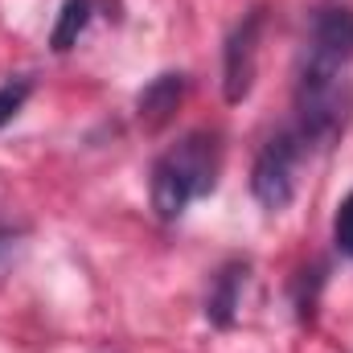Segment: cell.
<instances>
[{"label":"cell","instance_id":"1","mask_svg":"<svg viewBox=\"0 0 353 353\" xmlns=\"http://www.w3.org/2000/svg\"><path fill=\"white\" fill-rule=\"evenodd\" d=\"M218 140L210 132H189L181 136L173 148H165L152 165V210L161 222H176L197 197L214 193L218 185Z\"/></svg>","mask_w":353,"mask_h":353},{"label":"cell","instance_id":"2","mask_svg":"<svg viewBox=\"0 0 353 353\" xmlns=\"http://www.w3.org/2000/svg\"><path fill=\"white\" fill-rule=\"evenodd\" d=\"M353 115V87L345 83V66L304 54L296 79V136L316 148H329L345 136Z\"/></svg>","mask_w":353,"mask_h":353},{"label":"cell","instance_id":"3","mask_svg":"<svg viewBox=\"0 0 353 353\" xmlns=\"http://www.w3.org/2000/svg\"><path fill=\"white\" fill-rule=\"evenodd\" d=\"M300 157H304V140L296 136V128L275 132L263 148H259L255 169H251V193H255V201H259L263 210L279 214V210L292 205V197H296V169H300Z\"/></svg>","mask_w":353,"mask_h":353},{"label":"cell","instance_id":"4","mask_svg":"<svg viewBox=\"0 0 353 353\" xmlns=\"http://www.w3.org/2000/svg\"><path fill=\"white\" fill-rule=\"evenodd\" d=\"M259 33H263V8H251L243 25L226 41V62H222V87L226 103H243L255 87V58H259Z\"/></svg>","mask_w":353,"mask_h":353},{"label":"cell","instance_id":"5","mask_svg":"<svg viewBox=\"0 0 353 353\" xmlns=\"http://www.w3.org/2000/svg\"><path fill=\"white\" fill-rule=\"evenodd\" d=\"M308 54L350 66L353 62V8H321L312 17V33H308Z\"/></svg>","mask_w":353,"mask_h":353},{"label":"cell","instance_id":"6","mask_svg":"<svg viewBox=\"0 0 353 353\" xmlns=\"http://www.w3.org/2000/svg\"><path fill=\"white\" fill-rule=\"evenodd\" d=\"M181 99H185V74H157L148 87L136 94V115H140V123L148 128V132H161L169 119H173V111L181 107Z\"/></svg>","mask_w":353,"mask_h":353},{"label":"cell","instance_id":"7","mask_svg":"<svg viewBox=\"0 0 353 353\" xmlns=\"http://www.w3.org/2000/svg\"><path fill=\"white\" fill-rule=\"evenodd\" d=\"M243 283H247V263H226L218 271V279H214V288H210V300H205L210 325H218V329H230V325H234Z\"/></svg>","mask_w":353,"mask_h":353},{"label":"cell","instance_id":"8","mask_svg":"<svg viewBox=\"0 0 353 353\" xmlns=\"http://www.w3.org/2000/svg\"><path fill=\"white\" fill-rule=\"evenodd\" d=\"M87 21H90V0H66V4H62V12H58V21H54L50 46H54L58 54H66V50L83 37Z\"/></svg>","mask_w":353,"mask_h":353},{"label":"cell","instance_id":"9","mask_svg":"<svg viewBox=\"0 0 353 353\" xmlns=\"http://www.w3.org/2000/svg\"><path fill=\"white\" fill-rule=\"evenodd\" d=\"M29 90H33L29 79H12V83H4V87H0V128H4V123H12V115L25 107Z\"/></svg>","mask_w":353,"mask_h":353},{"label":"cell","instance_id":"10","mask_svg":"<svg viewBox=\"0 0 353 353\" xmlns=\"http://www.w3.org/2000/svg\"><path fill=\"white\" fill-rule=\"evenodd\" d=\"M333 239H337V247H341V255H350L353 259V193L337 205V218H333Z\"/></svg>","mask_w":353,"mask_h":353},{"label":"cell","instance_id":"11","mask_svg":"<svg viewBox=\"0 0 353 353\" xmlns=\"http://www.w3.org/2000/svg\"><path fill=\"white\" fill-rule=\"evenodd\" d=\"M8 243H12V234H8V230H0V251H4Z\"/></svg>","mask_w":353,"mask_h":353}]
</instances>
